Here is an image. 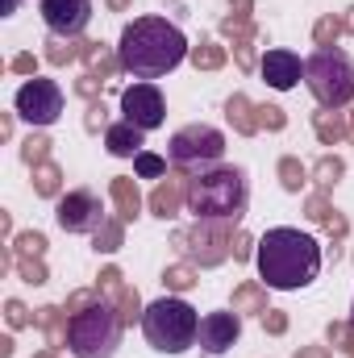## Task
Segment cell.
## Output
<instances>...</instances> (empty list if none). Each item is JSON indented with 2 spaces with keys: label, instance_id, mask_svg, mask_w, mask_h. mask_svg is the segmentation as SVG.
<instances>
[{
  "label": "cell",
  "instance_id": "6da1fadb",
  "mask_svg": "<svg viewBox=\"0 0 354 358\" xmlns=\"http://www.w3.org/2000/svg\"><path fill=\"white\" fill-rule=\"evenodd\" d=\"M187 55H192V46H187L183 29L171 25L167 17H134L117 42L121 71H129L134 80H159V76L176 71Z\"/></svg>",
  "mask_w": 354,
  "mask_h": 358
},
{
  "label": "cell",
  "instance_id": "7a4b0ae2",
  "mask_svg": "<svg viewBox=\"0 0 354 358\" xmlns=\"http://www.w3.org/2000/svg\"><path fill=\"white\" fill-rule=\"evenodd\" d=\"M255 259H259V275L271 292H300L321 275V246L292 225L267 229L259 238Z\"/></svg>",
  "mask_w": 354,
  "mask_h": 358
},
{
  "label": "cell",
  "instance_id": "3957f363",
  "mask_svg": "<svg viewBox=\"0 0 354 358\" xmlns=\"http://www.w3.org/2000/svg\"><path fill=\"white\" fill-rule=\"evenodd\" d=\"M250 183L242 167H208L187 179V213L196 221H242Z\"/></svg>",
  "mask_w": 354,
  "mask_h": 358
},
{
  "label": "cell",
  "instance_id": "277c9868",
  "mask_svg": "<svg viewBox=\"0 0 354 358\" xmlns=\"http://www.w3.org/2000/svg\"><path fill=\"white\" fill-rule=\"evenodd\" d=\"M142 334L159 355H183L187 346H196L200 338V317L187 300L179 296H163L155 304H146L142 313Z\"/></svg>",
  "mask_w": 354,
  "mask_h": 358
},
{
  "label": "cell",
  "instance_id": "5b68a950",
  "mask_svg": "<svg viewBox=\"0 0 354 358\" xmlns=\"http://www.w3.org/2000/svg\"><path fill=\"white\" fill-rule=\"evenodd\" d=\"M121 329H125V321H121L117 304L100 300V304H92V308L71 317L67 350L76 358H113L117 346H121Z\"/></svg>",
  "mask_w": 354,
  "mask_h": 358
},
{
  "label": "cell",
  "instance_id": "8992f818",
  "mask_svg": "<svg viewBox=\"0 0 354 358\" xmlns=\"http://www.w3.org/2000/svg\"><path fill=\"white\" fill-rule=\"evenodd\" d=\"M304 84L321 108H346L354 100V63L342 50H317L304 59Z\"/></svg>",
  "mask_w": 354,
  "mask_h": 358
},
{
  "label": "cell",
  "instance_id": "52a82bcc",
  "mask_svg": "<svg viewBox=\"0 0 354 358\" xmlns=\"http://www.w3.org/2000/svg\"><path fill=\"white\" fill-rule=\"evenodd\" d=\"M234 225L238 221H196L192 229H176L171 246L179 255H187V263L196 267H221L234 255Z\"/></svg>",
  "mask_w": 354,
  "mask_h": 358
},
{
  "label": "cell",
  "instance_id": "ba28073f",
  "mask_svg": "<svg viewBox=\"0 0 354 358\" xmlns=\"http://www.w3.org/2000/svg\"><path fill=\"white\" fill-rule=\"evenodd\" d=\"M221 155H225V134L204 121L176 129V138L167 142V159L176 171H208L221 163Z\"/></svg>",
  "mask_w": 354,
  "mask_h": 358
},
{
  "label": "cell",
  "instance_id": "9c48e42d",
  "mask_svg": "<svg viewBox=\"0 0 354 358\" xmlns=\"http://www.w3.org/2000/svg\"><path fill=\"white\" fill-rule=\"evenodd\" d=\"M13 108H17V117H25L34 129H46V125H55L59 117H63V88L55 84V80H29V84H21L17 96H13Z\"/></svg>",
  "mask_w": 354,
  "mask_h": 358
},
{
  "label": "cell",
  "instance_id": "30bf717a",
  "mask_svg": "<svg viewBox=\"0 0 354 358\" xmlns=\"http://www.w3.org/2000/svg\"><path fill=\"white\" fill-rule=\"evenodd\" d=\"M55 221H59L67 234H96V229L104 225V208H100V196H96L92 187H71L67 196H59Z\"/></svg>",
  "mask_w": 354,
  "mask_h": 358
},
{
  "label": "cell",
  "instance_id": "8fae6325",
  "mask_svg": "<svg viewBox=\"0 0 354 358\" xmlns=\"http://www.w3.org/2000/svg\"><path fill=\"white\" fill-rule=\"evenodd\" d=\"M121 113L138 129H159L167 121V100H163V92L155 84H134V88L121 92Z\"/></svg>",
  "mask_w": 354,
  "mask_h": 358
},
{
  "label": "cell",
  "instance_id": "7c38bea8",
  "mask_svg": "<svg viewBox=\"0 0 354 358\" xmlns=\"http://www.w3.org/2000/svg\"><path fill=\"white\" fill-rule=\"evenodd\" d=\"M38 13L55 38H80L92 21V0H42Z\"/></svg>",
  "mask_w": 354,
  "mask_h": 358
},
{
  "label": "cell",
  "instance_id": "4fadbf2b",
  "mask_svg": "<svg viewBox=\"0 0 354 358\" xmlns=\"http://www.w3.org/2000/svg\"><path fill=\"white\" fill-rule=\"evenodd\" d=\"M242 338V313H208L204 321H200V350L204 355H225L234 342Z\"/></svg>",
  "mask_w": 354,
  "mask_h": 358
},
{
  "label": "cell",
  "instance_id": "5bb4252c",
  "mask_svg": "<svg viewBox=\"0 0 354 358\" xmlns=\"http://www.w3.org/2000/svg\"><path fill=\"white\" fill-rule=\"evenodd\" d=\"M259 71H263V84L275 92H292L300 84V76H304V63H300V55H292V50H267L263 63H259Z\"/></svg>",
  "mask_w": 354,
  "mask_h": 358
},
{
  "label": "cell",
  "instance_id": "9a60e30c",
  "mask_svg": "<svg viewBox=\"0 0 354 358\" xmlns=\"http://www.w3.org/2000/svg\"><path fill=\"white\" fill-rule=\"evenodd\" d=\"M183 204H187V176L183 171H167L163 183L150 192V213L167 221V217H176Z\"/></svg>",
  "mask_w": 354,
  "mask_h": 358
},
{
  "label": "cell",
  "instance_id": "2e32d148",
  "mask_svg": "<svg viewBox=\"0 0 354 358\" xmlns=\"http://www.w3.org/2000/svg\"><path fill=\"white\" fill-rule=\"evenodd\" d=\"M142 134H146V129H138L134 121H117V125H108V129H104V146H108V155H113V159H138V155H142V146H146V142H142Z\"/></svg>",
  "mask_w": 354,
  "mask_h": 358
},
{
  "label": "cell",
  "instance_id": "e0dca14e",
  "mask_svg": "<svg viewBox=\"0 0 354 358\" xmlns=\"http://www.w3.org/2000/svg\"><path fill=\"white\" fill-rule=\"evenodd\" d=\"M225 121L234 125V134L255 138V134H259V104H255L246 92H234V96L225 100Z\"/></svg>",
  "mask_w": 354,
  "mask_h": 358
},
{
  "label": "cell",
  "instance_id": "ac0fdd59",
  "mask_svg": "<svg viewBox=\"0 0 354 358\" xmlns=\"http://www.w3.org/2000/svg\"><path fill=\"white\" fill-rule=\"evenodd\" d=\"M34 325H38V329H46V346H50V350H63L67 329H71V313H67V308H59V304H42V308L34 313Z\"/></svg>",
  "mask_w": 354,
  "mask_h": 358
},
{
  "label": "cell",
  "instance_id": "d6986e66",
  "mask_svg": "<svg viewBox=\"0 0 354 358\" xmlns=\"http://www.w3.org/2000/svg\"><path fill=\"white\" fill-rule=\"evenodd\" d=\"M108 196H113V204H117V217H121V221H138V213H142V192H138V179L117 176L113 183H108Z\"/></svg>",
  "mask_w": 354,
  "mask_h": 358
},
{
  "label": "cell",
  "instance_id": "ffe728a7",
  "mask_svg": "<svg viewBox=\"0 0 354 358\" xmlns=\"http://www.w3.org/2000/svg\"><path fill=\"white\" fill-rule=\"evenodd\" d=\"M267 287L263 279H246V283H238L234 287V296H229V308L234 313H255V317H263L267 313Z\"/></svg>",
  "mask_w": 354,
  "mask_h": 358
},
{
  "label": "cell",
  "instance_id": "44dd1931",
  "mask_svg": "<svg viewBox=\"0 0 354 358\" xmlns=\"http://www.w3.org/2000/svg\"><path fill=\"white\" fill-rule=\"evenodd\" d=\"M313 134L321 138V146H338L346 138V113L338 108H317L313 113Z\"/></svg>",
  "mask_w": 354,
  "mask_h": 358
},
{
  "label": "cell",
  "instance_id": "7402d4cb",
  "mask_svg": "<svg viewBox=\"0 0 354 358\" xmlns=\"http://www.w3.org/2000/svg\"><path fill=\"white\" fill-rule=\"evenodd\" d=\"M187 59H192V67H196V71H221L229 55H225V46H221V42L200 38V42L192 46V55H187Z\"/></svg>",
  "mask_w": 354,
  "mask_h": 358
},
{
  "label": "cell",
  "instance_id": "603a6c76",
  "mask_svg": "<svg viewBox=\"0 0 354 358\" xmlns=\"http://www.w3.org/2000/svg\"><path fill=\"white\" fill-rule=\"evenodd\" d=\"M92 246H96V255H117L125 246V221L121 217H104V225L92 234Z\"/></svg>",
  "mask_w": 354,
  "mask_h": 358
},
{
  "label": "cell",
  "instance_id": "cb8c5ba5",
  "mask_svg": "<svg viewBox=\"0 0 354 358\" xmlns=\"http://www.w3.org/2000/svg\"><path fill=\"white\" fill-rule=\"evenodd\" d=\"M346 176V163L338 159V155H321L317 163H313V183H317V192H334L338 183Z\"/></svg>",
  "mask_w": 354,
  "mask_h": 358
},
{
  "label": "cell",
  "instance_id": "d4e9b609",
  "mask_svg": "<svg viewBox=\"0 0 354 358\" xmlns=\"http://www.w3.org/2000/svg\"><path fill=\"white\" fill-rule=\"evenodd\" d=\"M196 283H200V267H196V263H171V267L163 271V287H167L171 296L192 292Z\"/></svg>",
  "mask_w": 354,
  "mask_h": 358
},
{
  "label": "cell",
  "instance_id": "484cf974",
  "mask_svg": "<svg viewBox=\"0 0 354 358\" xmlns=\"http://www.w3.org/2000/svg\"><path fill=\"white\" fill-rule=\"evenodd\" d=\"M76 59H84V42H76V38H46V63L50 67H67V63H76Z\"/></svg>",
  "mask_w": 354,
  "mask_h": 358
},
{
  "label": "cell",
  "instance_id": "4316f807",
  "mask_svg": "<svg viewBox=\"0 0 354 358\" xmlns=\"http://www.w3.org/2000/svg\"><path fill=\"white\" fill-rule=\"evenodd\" d=\"M84 67H88L92 76H100V80H108V76H113V71L121 67V59H113L104 42H84Z\"/></svg>",
  "mask_w": 354,
  "mask_h": 358
},
{
  "label": "cell",
  "instance_id": "83f0119b",
  "mask_svg": "<svg viewBox=\"0 0 354 358\" xmlns=\"http://www.w3.org/2000/svg\"><path fill=\"white\" fill-rule=\"evenodd\" d=\"M34 192L38 196H63V167L59 163H42V167H34Z\"/></svg>",
  "mask_w": 354,
  "mask_h": 358
},
{
  "label": "cell",
  "instance_id": "f1b7e54d",
  "mask_svg": "<svg viewBox=\"0 0 354 358\" xmlns=\"http://www.w3.org/2000/svg\"><path fill=\"white\" fill-rule=\"evenodd\" d=\"M309 179H313V171H309L296 155H283V159H279V183H283V192H300Z\"/></svg>",
  "mask_w": 354,
  "mask_h": 358
},
{
  "label": "cell",
  "instance_id": "f546056e",
  "mask_svg": "<svg viewBox=\"0 0 354 358\" xmlns=\"http://www.w3.org/2000/svg\"><path fill=\"white\" fill-rule=\"evenodd\" d=\"M50 146H55V142H50L46 134H38V129H34V134L21 142V159H25L29 167H42V163H50Z\"/></svg>",
  "mask_w": 354,
  "mask_h": 358
},
{
  "label": "cell",
  "instance_id": "4dcf8cb0",
  "mask_svg": "<svg viewBox=\"0 0 354 358\" xmlns=\"http://www.w3.org/2000/svg\"><path fill=\"white\" fill-rule=\"evenodd\" d=\"M338 38H342V17H321L317 25H313V42H317V50H334L338 46Z\"/></svg>",
  "mask_w": 354,
  "mask_h": 358
},
{
  "label": "cell",
  "instance_id": "1f68e13d",
  "mask_svg": "<svg viewBox=\"0 0 354 358\" xmlns=\"http://www.w3.org/2000/svg\"><path fill=\"white\" fill-rule=\"evenodd\" d=\"M13 250H17V259H42V255H46V234L25 229V234L13 238Z\"/></svg>",
  "mask_w": 354,
  "mask_h": 358
},
{
  "label": "cell",
  "instance_id": "d6a6232c",
  "mask_svg": "<svg viewBox=\"0 0 354 358\" xmlns=\"http://www.w3.org/2000/svg\"><path fill=\"white\" fill-rule=\"evenodd\" d=\"M117 313H121L125 329H129L134 321H142V313H146V308H142V296H138V287H129V283H125V292L117 296Z\"/></svg>",
  "mask_w": 354,
  "mask_h": 358
},
{
  "label": "cell",
  "instance_id": "836d02e7",
  "mask_svg": "<svg viewBox=\"0 0 354 358\" xmlns=\"http://www.w3.org/2000/svg\"><path fill=\"white\" fill-rule=\"evenodd\" d=\"M221 34H229L234 42H259V25L242 17H221Z\"/></svg>",
  "mask_w": 354,
  "mask_h": 358
},
{
  "label": "cell",
  "instance_id": "e575fe53",
  "mask_svg": "<svg viewBox=\"0 0 354 358\" xmlns=\"http://www.w3.org/2000/svg\"><path fill=\"white\" fill-rule=\"evenodd\" d=\"M334 213H338V208L330 204V192H313V196L304 200V217H309V221H317V225H325Z\"/></svg>",
  "mask_w": 354,
  "mask_h": 358
},
{
  "label": "cell",
  "instance_id": "d590c367",
  "mask_svg": "<svg viewBox=\"0 0 354 358\" xmlns=\"http://www.w3.org/2000/svg\"><path fill=\"white\" fill-rule=\"evenodd\" d=\"M325 338H330V346H334V350H342V355H354V325H351V321H330Z\"/></svg>",
  "mask_w": 354,
  "mask_h": 358
},
{
  "label": "cell",
  "instance_id": "8d00e7d4",
  "mask_svg": "<svg viewBox=\"0 0 354 358\" xmlns=\"http://www.w3.org/2000/svg\"><path fill=\"white\" fill-rule=\"evenodd\" d=\"M100 292H104V300L108 304H117V296L125 292V275H121V267H104L100 271V283H96Z\"/></svg>",
  "mask_w": 354,
  "mask_h": 358
},
{
  "label": "cell",
  "instance_id": "74e56055",
  "mask_svg": "<svg viewBox=\"0 0 354 358\" xmlns=\"http://www.w3.org/2000/svg\"><path fill=\"white\" fill-rule=\"evenodd\" d=\"M134 171H138L142 179H163V176H167V159H159V155L142 150V155L134 159Z\"/></svg>",
  "mask_w": 354,
  "mask_h": 358
},
{
  "label": "cell",
  "instance_id": "f35d334b",
  "mask_svg": "<svg viewBox=\"0 0 354 358\" xmlns=\"http://www.w3.org/2000/svg\"><path fill=\"white\" fill-rule=\"evenodd\" d=\"M100 300H104V292H100V287H80V292H71V296H67V304H63V308L76 317V313H84V308H92V304H100Z\"/></svg>",
  "mask_w": 354,
  "mask_h": 358
},
{
  "label": "cell",
  "instance_id": "ab89813d",
  "mask_svg": "<svg viewBox=\"0 0 354 358\" xmlns=\"http://www.w3.org/2000/svg\"><path fill=\"white\" fill-rule=\"evenodd\" d=\"M259 129H271V134L288 129V113L279 104H259Z\"/></svg>",
  "mask_w": 354,
  "mask_h": 358
},
{
  "label": "cell",
  "instance_id": "60d3db41",
  "mask_svg": "<svg viewBox=\"0 0 354 358\" xmlns=\"http://www.w3.org/2000/svg\"><path fill=\"white\" fill-rule=\"evenodd\" d=\"M17 275H21L25 283H34V287L50 279V271H46V263H42V259H17Z\"/></svg>",
  "mask_w": 354,
  "mask_h": 358
},
{
  "label": "cell",
  "instance_id": "b9f144b4",
  "mask_svg": "<svg viewBox=\"0 0 354 358\" xmlns=\"http://www.w3.org/2000/svg\"><path fill=\"white\" fill-rule=\"evenodd\" d=\"M84 129H88V134H100V129H108V108H104L100 100H88V117H84Z\"/></svg>",
  "mask_w": 354,
  "mask_h": 358
},
{
  "label": "cell",
  "instance_id": "7bdbcfd3",
  "mask_svg": "<svg viewBox=\"0 0 354 358\" xmlns=\"http://www.w3.org/2000/svg\"><path fill=\"white\" fill-rule=\"evenodd\" d=\"M4 321H8V329H25L29 325V308L21 300H4Z\"/></svg>",
  "mask_w": 354,
  "mask_h": 358
},
{
  "label": "cell",
  "instance_id": "ee69618b",
  "mask_svg": "<svg viewBox=\"0 0 354 358\" xmlns=\"http://www.w3.org/2000/svg\"><path fill=\"white\" fill-rule=\"evenodd\" d=\"M263 329L271 334V338H283V334H288V313L267 308V313H263Z\"/></svg>",
  "mask_w": 354,
  "mask_h": 358
},
{
  "label": "cell",
  "instance_id": "f6af8a7d",
  "mask_svg": "<svg viewBox=\"0 0 354 358\" xmlns=\"http://www.w3.org/2000/svg\"><path fill=\"white\" fill-rule=\"evenodd\" d=\"M346 229H351V225H346V217H342V213H334V217L325 221V234H330V242H334V255H338V246L346 242Z\"/></svg>",
  "mask_w": 354,
  "mask_h": 358
},
{
  "label": "cell",
  "instance_id": "bcb514c9",
  "mask_svg": "<svg viewBox=\"0 0 354 358\" xmlns=\"http://www.w3.org/2000/svg\"><path fill=\"white\" fill-rule=\"evenodd\" d=\"M234 59H238L242 71H255V67H259V59H255V42H234Z\"/></svg>",
  "mask_w": 354,
  "mask_h": 358
},
{
  "label": "cell",
  "instance_id": "7dc6e473",
  "mask_svg": "<svg viewBox=\"0 0 354 358\" xmlns=\"http://www.w3.org/2000/svg\"><path fill=\"white\" fill-rule=\"evenodd\" d=\"M100 88H104V80H100V76H92V71H84V76L76 80V92H80L84 100H96V96H100Z\"/></svg>",
  "mask_w": 354,
  "mask_h": 358
},
{
  "label": "cell",
  "instance_id": "c3c4849f",
  "mask_svg": "<svg viewBox=\"0 0 354 358\" xmlns=\"http://www.w3.org/2000/svg\"><path fill=\"white\" fill-rule=\"evenodd\" d=\"M255 250H259V242H255L250 234H238V238H234V263H246Z\"/></svg>",
  "mask_w": 354,
  "mask_h": 358
},
{
  "label": "cell",
  "instance_id": "681fc988",
  "mask_svg": "<svg viewBox=\"0 0 354 358\" xmlns=\"http://www.w3.org/2000/svg\"><path fill=\"white\" fill-rule=\"evenodd\" d=\"M8 67H13L17 76H34V71H38V59H34V55H13Z\"/></svg>",
  "mask_w": 354,
  "mask_h": 358
},
{
  "label": "cell",
  "instance_id": "f907efd6",
  "mask_svg": "<svg viewBox=\"0 0 354 358\" xmlns=\"http://www.w3.org/2000/svg\"><path fill=\"white\" fill-rule=\"evenodd\" d=\"M255 0H229V17H242V21H255Z\"/></svg>",
  "mask_w": 354,
  "mask_h": 358
},
{
  "label": "cell",
  "instance_id": "816d5d0a",
  "mask_svg": "<svg viewBox=\"0 0 354 358\" xmlns=\"http://www.w3.org/2000/svg\"><path fill=\"white\" fill-rule=\"evenodd\" d=\"M296 358H334V355H330V346H300Z\"/></svg>",
  "mask_w": 354,
  "mask_h": 358
},
{
  "label": "cell",
  "instance_id": "f5cc1de1",
  "mask_svg": "<svg viewBox=\"0 0 354 358\" xmlns=\"http://www.w3.org/2000/svg\"><path fill=\"white\" fill-rule=\"evenodd\" d=\"M342 34H351V38H354V4L342 13Z\"/></svg>",
  "mask_w": 354,
  "mask_h": 358
},
{
  "label": "cell",
  "instance_id": "db71d44e",
  "mask_svg": "<svg viewBox=\"0 0 354 358\" xmlns=\"http://www.w3.org/2000/svg\"><path fill=\"white\" fill-rule=\"evenodd\" d=\"M0 134H4V138H13V113H4V117H0Z\"/></svg>",
  "mask_w": 354,
  "mask_h": 358
},
{
  "label": "cell",
  "instance_id": "11a10c76",
  "mask_svg": "<svg viewBox=\"0 0 354 358\" xmlns=\"http://www.w3.org/2000/svg\"><path fill=\"white\" fill-rule=\"evenodd\" d=\"M104 4H108L113 13H129V4H134V0H104Z\"/></svg>",
  "mask_w": 354,
  "mask_h": 358
},
{
  "label": "cell",
  "instance_id": "9f6ffc18",
  "mask_svg": "<svg viewBox=\"0 0 354 358\" xmlns=\"http://www.w3.org/2000/svg\"><path fill=\"white\" fill-rule=\"evenodd\" d=\"M0 358H13V338H0Z\"/></svg>",
  "mask_w": 354,
  "mask_h": 358
},
{
  "label": "cell",
  "instance_id": "6f0895ef",
  "mask_svg": "<svg viewBox=\"0 0 354 358\" xmlns=\"http://www.w3.org/2000/svg\"><path fill=\"white\" fill-rule=\"evenodd\" d=\"M346 138H351V142H354V108H351V113H346Z\"/></svg>",
  "mask_w": 354,
  "mask_h": 358
},
{
  "label": "cell",
  "instance_id": "680465c9",
  "mask_svg": "<svg viewBox=\"0 0 354 358\" xmlns=\"http://www.w3.org/2000/svg\"><path fill=\"white\" fill-rule=\"evenodd\" d=\"M17 4H21V0H4V17H8V13H17Z\"/></svg>",
  "mask_w": 354,
  "mask_h": 358
},
{
  "label": "cell",
  "instance_id": "91938a15",
  "mask_svg": "<svg viewBox=\"0 0 354 358\" xmlns=\"http://www.w3.org/2000/svg\"><path fill=\"white\" fill-rule=\"evenodd\" d=\"M34 358H59V350H50V346H46L42 355H34Z\"/></svg>",
  "mask_w": 354,
  "mask_h": 358
},
{
  "label": "cell",
  "instance_id": "94428289",
  "mask_svg": "<svg viewBox=\"0 0 354 358\" xmlns=\"http://www.w3.org/2000/svg\"><path fill=\"white\" fill-rule=\"evenodd\" d=\"M351 325H354V304H351Z\"/></svg>",
  "mask_w": 354,
  "mask_h": 358
},
{
  "label": "cell",
  "instance_id": "6125c7cd",
  "mask_svg": "<svg viewBox=\"0 0 354 358\" xmlns=\"http://www.w3.org/2000/svg\"><path fill=\"white\" fill-rule=\"evenodd\" d=\"M351 358H354V355H351Z\"/></svg>",
  "mask_w": 354,
  "mask_h": 358
}]
</instances>
